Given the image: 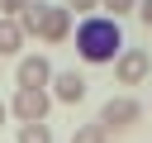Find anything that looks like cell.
<instances>
[{"mask_svg": "<svg viewBox=\"0 0 152 143\" xmlns=\"http://www.w3.org/2000/svg\"><path fill=\"white\" fill-rule=\"evenodd\" d=\"M119 52H124V29H119V19H109V14H86V19L76 24V57H81V62L109 67Z\"/></svg>", "mask_w": 152, "mask_h": 143, "instance_id": "6da1fadb", "label": "cell"}, {"mask_svg": "<svg viewBox=\"0 0 152 143\" xmlns=\"http://www.w3.org/2000/svg\"><path fill=\"white\" fill-rule=\"evenodd\" d=\"M19 29H24V38L66 43V38H71V14H66L62 5H43V0H33V5L19 14Z\"/></svg>", "mask_w": 152, "mask_h": 143, "instance_id": "7a4b0ae2", "label": "cell"}, {"mask_svg": "<svg viewBox=\"0 0 152 143\" xmlns=\"http://www.w3.org/2000/svg\"><path fill=\"white\" fill-rule=\"evenodd\" d=\"M138 119H142V105H138L133 95H109V100L100 105V119H95V124H100L104 133H119V129H133Z\"/></svg>", "mask_w": 152, "mask_h": 143, "instance_id": "3957f363", "label": "cell"}, {"mask_svg": "<svg viewBox=\"0 0 152 143\" xmlns=\"http://www.w3.org/2000/svg\"><path fill=\"white\" fill-rule=\"evenodd\" d=\"M48 110H52V95L48 91H14V100H10V114L19 119V124H48Z\"/></svg>", "mask_w": 152, "mask_h": 143, "instance_id": "277c9868", "label": "cell"}, {"mask_svg": "<svg viewBox=\"0 0 152 143\" xmlns=\"http://www.w3.org/2000/svg\"><path fill=\"white\" fill-rule=\"evenodd\" d=\"M114 76H119V86H142V81L152 76V57H147L142 48H124V52L114 57Z\"/></svg>", "mask_w": 152, "mask_h": 143, "instance_id": "5b68a950", "label": "cell"}, {"mask_svg": "<svg viewBox=\"0 0 152 143\" xmlns=\"http://www.w3.org/2000/svg\"><path fill=\"white\" fill-rule=\"evenodd\" d=\"M14 81H19L24 91H48V81H52V62H48L43 52H28V57H19Z\"/></svg>", "mask_w": 152, "mask_h": 143, "instance_id": "8992f818", "label": "cell"}, {"mask_svg": "<svg viewBox=\"0 0 152 143\" xmlns=\"http://www.w3.org/2000/svg\"><path fill=\"white\" fill-rule=\"evenodd\" d=\"M48 86H52L48 95L62 100V105H81V100H86V76H81V72H52Z\"/></svg>", "mask_w": 152, "mask_h": 143, "instance_id": "52a82bcc", "label": "cell"}, {"mask_svg": "<svg viewBox=\"0 0 152 143\" xmlns=\"http://www.w3.org/2000/svg\"><path fill=\"white\" fill-rule=\"evenodd\" d=\"M24 48V29H19V19H0V57H14Z\"/></svg>", "mask_w": 152, "mask_h": 143, "instance_id": "ba28073f", "label": "cell"}, {"mask_svg": "<svg viewBox=\"0 0 152 143\" xmlns=\"http://www.w3.org/2000/svg\"><path fill=\"white\" fill-rule=\"evenodd\" d=\"M19 143H52L48 124H19Z\"/></svg>", "mask_w": 152, "mask_h": 143, "instance_id": "9c48e42d", "label": "cell"}, {"mask_svg": "<svg viewBox=\"0 0 152 143\" xmlns=\"http://www.w3.org/2000/svg\"><path fill=\"white\" fill-rule=\"evenodd\" d=\"M71 143H109V133H104L100 124H81V129L71 133Z\"/></svg>", "mask_w": 152, "mask_h": 143, "instance_id": "30bf717a", "label": "cell"}, {"mask_svg": "<svg viewBox=\"0 0 152 143\" xmlns=\"http://www.w3.org/2000/svg\"><path fill=\"white\" fill-rule=\"evenodd\" d=\"M100 10H109V19H124L138 10V0H100Z\"/></svg>", "mask_w": 152, "mask_h": 143, "instance_id": "8fae6325", "label": "cell"}, {"mask_svg": "<svg viewBox=\"0 0 152 143\" xmlns=\"http://www.w3.org/2000/svg\"><path fill=\"white\" fill-rule=\"evenodd\" d=\"M28 5H33V0H0V19H19Z\"/></svg>", "mask_w": 152, "mask_h": 143, "instance_id": "7c38bea8", "label": "cell"}, {"mask_svg": "<svg viewBox=\"0 0 152 143\" xmlns=\"http://www.w3.org/2000/svg\"><path fill=\"white\" fill-rule=\"evenodd\" d=\"M62 10L71 14V10H81V14H95L100 10V0H62Z\"/></svg>", "mask_w": 152, "mask_h": 143, "instance_id": "4fadbf2b", "label": "cell"}, {"mask_svg": "<svg viewBox=\"0 0 152 143\" xmlns=\"http://www.w3.org/2000/svg\"><path fill=\"white\" fill-rule=\"evenodd\" d=\"M133 14H138V19L147 24V29H152V0H138V10H133Z\"/></svg>", "mask_w": 152, "mask_h": 143, "instance_id": "5bb4252c", "label": "cell"}, {"mask_svg": "<svg viewBox=\"0 0 152 143\" xmlns=\"http://www.w3.org/2000/svg\"><path fill=\"white\" fill-rule=\"evenodd\" d=\"M5 119H10V105H5V100H0V124H5Z\"/></svg>", "mask_w": 152, "mask_h": 143, "instance_id": "9a60e30c", "label": "cell"}]
</instances>
